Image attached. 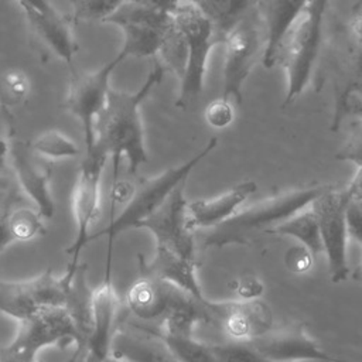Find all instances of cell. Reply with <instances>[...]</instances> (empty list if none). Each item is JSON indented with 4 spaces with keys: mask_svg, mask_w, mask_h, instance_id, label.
<instances>
[{
    "mask_svg": "<svg viewBox=\"0 0 362 362\" xmlns=\"http://www.w3.org/2000/svg\"><path fill=\"white\" fill-rule=\"evenodd\" d=\"M164 74V66L156 61L137 90L122 92L110 88L106 103L96 117L93 147L113 160V184L117 181L119 163L123 157L127 160L130 174H136L148 160L140 106L161 82Z\"/></svg>",
    "mask_w": 362,
    "mask_h": 362,
    "instance_id": "6da1fadb",
    "label": "cell"
},
{
    "mask_svg": "<svg viewBox=\"0 0 362 362\" xmlns=\"http://www.w3.org/2000/svg\"><path fill=\"white\" fill-rule=\"evenodd\" d=\"M328 3L329 0H308L279 42L273 66L280 65L286 72L287 89L283 106L298 98L311 81L322 47Z\"/></svg>",
    "mask_w": 362,
    "mask_h": 362,
    "instance_id": "7a4b0ae2",
    "label": "cell"
},
{
    "mask_svg": "<svg viewBox=\"0 0 362 362\" xmlns=\"http://www.w3.org/2000/svg\"><path fill=\"white\" fill-rule=\"evenodd\" d=\"M327 187L293 188L269 197L249 208L238 211L223 223L212 228L204 239L205 246L223 247L246 245L259 233H267L294 214L310 206Z\"/></svg>",
    "mask_w": 362,
    "mask_h": 362,
    "instance_id": "3957f363",
    "label": "cell"
},
{
    "mask_svg": "<svg viewBox=\"0 0 362 362\" xmlns=\"http://www.w3.org/2000/svg\"><path fill=\"white\" fill-rule=\"evenodd\" d=\"M216 144H218V139L211 137L206 141V144L195 156H192L188 161L182 163L181 165L171 167L151 178H141L140 182L134 185V189L129 201L123 205V209L120 211V214L112 218L109 225L105 229L96 233H92L90 240L98 239L102 235L107 236V242H109L107 255H112V243L115 238L127 229L139 228V225L147 216H150L181 182L187 181L191 171L208 154L212 153Z\"/></svg>",
    "mask_w": 362,
    "mask_h": 362,
    "instance_id": "277c9868",
    "label": "cell"
},
{
    "mask_svg": "<svg viewBox=\"0 0 362 362\" xmlns=\"http://www.w3.org/2000/svg\"><path fill=\"white\" fill-rule=\"evenodd\" d=\"M173 18L188 48L187 68L180 79V95L175 102L177 107L185 109L202 93L209 54L215 45L223 42V37L195 3L181 0Z\"/></svg>",
    "mask_w": 362,
    "mask_h": 362,
    "instance_id": "5b68a950",
    "label": "cell"
},
{
    "mask_svg": "<svg viewBox=\"0 0 362 362\" xmlns=\"http://www.w3.org/2000/svg\"><path fill=\"white\" fill-rule=\"evenodd\" d=\"M66 342L79 344L76 324L66 307L37 308L28 317L18 321L14 339L0 346V355L16 361H30L47 346Z\"/></svg>",
    "mask_w": 362,
    "mask_h": 362,
    "instance_id": "8992f818",
    "label": "cell"
},
{
    "mask_svg": "<svg viewBox=\"0 0 362 362\" xmlns=\"http://www.w3.org/2000/svg\"><path fill=\"white\" fill-rule=\"evenodd\" d=\"M222 45L225 64L221 98L242 105L243 85L264 47V27L257 7L225 35Z\"/></svg>",
    "mask_w": 362,
    "mask_h": 362,
    "instance_id": "52a82bcc",
    "label": "cell"
},
{
    "mask_svg": "<svg viewBox=\"0 0 362 362\" xmlns=\"http://www.w3.org/2000/svg\"><path fill=\"white\" fill-rule=\"evenodd\" d=\"M109 157L96 147L85 151V157L78 170L76 181L72 188L71 206L75 222V239L68 252L72 253L69 266L79 263V253L90 242L92 228L100 214L102 177Z\"/></svg>",
    "mask_w": 362,
    "mask_h": 362,
    "instance_id": "ba28073f",
    "label": "cell"
},
{
    "mask_svg": "<svg viewBox=\"0 0 362 362\" xmlns=\"http://www.w3.org/2000/svg\"><path fill=\"white\" fill-rule=\"evenodd\" d=\"M124 59V55L117 52L115 58L93 72H78L71 66L65 109L81 122L86 151L95 144V122L106 103L110 76Z\"/></svg>",
    "mask_w": 362,
    "mask_h": 362,
    "instance_id": "9c48e42d",
    "label": "cell"
},
{
    "mask_svg": "<svg viewBox=\"0 0 362 362\" xmlns=\"http://www.w3.org/2000/svg\"><path fill=\"white\" fill-rule=\"evenodd\" d=\"M345 189H332L327 187L310 205L314 211L322 242V253L327 256L329 279L338 284L348 279V230L345 211L348 205Z\"/></svg>",
    "mask_w": 362,
    "mask_h": 362,
    "instance_id": "30bf717a",
    "label": "cell"
},
{
    "mask_svg": "<svg viewBox=\"0 0 362 362\" xmlns=\"http://www.w3.org/2000/svg\"><path fill=\"white\" fill-rule=\"evenodd\" d=\"M105 23L117 25L123 33L120 54L124 58L156 57L167 31L173 27V14L126 1Z\"/></svg>",
    "mask_w": 362,
    "mask_h": 362,
    "instance_id": "8fae6325",
    "label": "cell"
},
{
    "mask_svg": "<svg viewBox=\"0 0 362 362\" xmlns=\"http://www.w3.org/2000/svg\"><path fill=\"white\" fill-rule=\"evenodd\" d=\"M185 182L187 181L181 182L139 228L151 232L156 239V246L165 247L185 259L195 260V243L187 216L188 201L185 198Z\"/></svg>",
    "mask_w": 362,
    "mask_h": 362,
    "instance_id": "7c38bea8",
    "label": "cell"
},
{
    "mask_svg": "<svg viewBox=\"0 0 362 362\" xmlns=\"http://www.w3.org/2000/svg\"><path fill=\"white\" fill-rule=\"evenodd\" d=\"M110 257L112 255H107L105 280L92 288L89 297V335L85 351L92 362H103L107 358L112 338L119 327L120 298L110 279Z\"/></svg>",
    "mask_w": 362,
    "mask_h": 362,
    "instance_id": "4fadbf2b",
    "label": "cell"
},
{
    "mask_svg": "<svg viewBox=\"0 0 362 362\" xmlns=\"http://www.w3.org/2000/svg\"><path fill=\"white\" fill-rule=\"evenodd\" d=\"M247 342L272 362H352L325 351L308 335L303 322H294L277 331H267Z\"/></svg>",
    "mask_w": 362,
    "mask_h": 362,
    "instance_id": "5bb4252c",
    "label": "cell"
},
{
    "mask_svg": "<svg viewBox=\"0 0 362 362\" xmlns=\"http://www.w3.org/2000/svg\"><path fill=\"white\" fill-rule=\"evenodd\" d=\"M208 322L219 325L230 341H252L272 327V311L264 301H211L206 300Z\"/></svg>",
    "mask_w": 362,
    "mask_h": 362,
    "instance_id": "9a60e30c",
    "label": "cell"
},
{
    "mask_svg": "<svg viewBox=\"0 0 362 362\" xmlns=\"http://www.w3.org/2000/svg\"><path fill=\"white\" fill-rule=\"evenodd\" d=\"M8 161L18 187L34 202L44 219L52 218L55 202L49 189L51 168L42 165L34 153L31 143L20 139H10Z\"/></svg>",
    "mask_w": 362,
    "mask_h": 362,
    "instance_id": "2e32d148",
    "label": "cell"
},
{
    "mask_svg": "<svg viewBox=\"0 0 362 362\" xmlns=\"http://www.w3.org/2000/svg\"><path fill=\"white\" fill-rule=\"evenodd\" d=\"M257 191V184L252 180L242 181L228 191L208 199H195L187 205L188 226L194 232L201 228H215L230 216H233L239 206Z\"/></svg>",
    "mask_w": 362,
    "mask_h": 362,
    "instance_id": "e0dca14e",
    "label": "cell"
},
{
    "mask_svg": "<svg viewBox=\"0 0 362 362\" xmlns=\"http://www.w3.org/2000/svg\"><path fill=\"white\" fill-rule=\"evenodd\" d=\"M109 355L126 362H180L158 332L140 327H117Z\"/></svg>",
    "mask_w": 362,
    "mask_h": 362,
    "instance_id": "ac0fdd59",
    "label": "cell"
},
{
    "mask_svg": "<svg viewBox=\"0 0 362 362\" xmlns=\"http://www.w3.org/2000/svg\"><path fill=\"white\" fill-rule=\"evenodd\" d=\"M140 274L153 276L161 281L170 283L198 300H205L198 276L197 262L185 259L165 247L156 246V253L150 262H146L143 256H139Z\"/></svg>",
    "mask_w": 362,
    "mask_h": 362,
    "instance_id": "d6986e66",
    "label": "cell"
},
{
    "mask_svg": "<svg viewBox=\"0 0 362 362\" xmlns=\"http://www.w3.org/2000/svg\"><path fill=\"white\" fill-rule=\"evenodd\" d=\"M25 20L34 33L55 55L66 64H72V58L78 51L71 30V18L64 17L58 11L42 13L33 7H21Z\"/></svg>",
    "mask_w": 362,
    "mask_h": 362,
    "instance_id": "ffe728a7",
    "label": "cell"
},
{
    "mask_svg": "<svg viewBox=\"0 0 362 362\" xmlns=\"http://www.w3.org/2000/svg\"><path fill=\"white\" fill-rule=\"evenodd\" d=\"M307 3L308 0H257V8L264 27L262 62L266 68L273 66L274 54L281 37Z\"/></svg>",
    "mask_w": 362,
    "mask_h": 362,
    "instance_id": "44dd1931",
    "label": "cell"
},
{
    "mask_svg": "<svg viewBox=\"0 0 362 362\" xmlns=\"http://www.w3.org/2000/svg\"><path fill=\"white\" fill-rule=\"evenodd\" d=\"M206 300H198L189 293L170 284L168 307L158 334L168 337H191L198 322H208Z\"/></svg>",
    "mask_w": 362,
    "mask_h": 362,
    "instance_id": "7402d4cb",
    "label": "cell"
},
{
    "mask_svg": "<svg viewBox=\"0 0 362 362\" xmlns=\"http://www.w3.org/2000/svg\"><path fill=\"white\" fill-rule=\"evenodd\" d=\"M170 283L148 274H140L127 288L124 303L129 311L141 321H154L165 315Z\"/></svg>",
    "mask_w": 362,
    "mask_h": 362,
    "instance_id": "603a6c76",
    "label": "cell"
},
{
    "mask_svg": "<svg viewBox=\"0 0 362 362\" xmlns=\"http://www.w3.org/2000/svg\"><path fill=\"white\" fill-rule=\"evenodd\" d=\"M78 264L68 266L65 274L59 277H57L51 270H47L30 280L21 281L33 308L37 310L45 307H65L71 281Z\"/></svg>",
    "mask_w": 362,
    "mask_h": 362,
    "instance_id": "cb8c5ba5",
    "label": "cell"
},
{
    "mask_svg": "<svg viewBox=\"0 0 362 362\" xmlns=\"http://www.w3.org/2000/svg\"><path fill=\"white\" fill-rule=\"evenodd\" d=\"M267 233L270 235H280V236H291L300 242L314 257L322 253V242L320 235L318 219L311 209L307 206L300 212L294 214Z\"/></svg>",
    "mask_w": 362,
    "mask_h": 362,
    "instance_id": "d4e9b609",
    "label": "cell"
},
{
    "mask_svg": "<svg viewBox=\"0 0 362 362\" xmlns=\"http://www.w3.org/2000/svg\"><path fill=\"white\" fill-rule=\"evenodd\" d=\"M197 6L225 38L236 24L257 7V0H201Z\"/></svg>",
    "mask_w": 362,
    "mask_h": 362,
    "instance_id": "484cf974",
    "label": "cell"
},
{
    "mask_svg": "<svg viewBox=\"0 0 362 362\" xmlns=\"http://www.w3.org/2000/svg\"><path fill=\"white\" fill-rule=\"evenodd\" d=\"M158 55L161 58V61L158 62L164 66L165 71H171L180 79L184 76L188 59V48L182 33L175 25V23L167 31Z\"/></svg>",
    "mask_w": 362,
    "mask_h": 362,
    "instance_id": "4316f807",
    "label": "cell"
},
{
    "mask_svg": "<svg viewBox=\"0 0 362 362\" xmlns=\"http://www.w3.org/2000/svg\"><path fill=\"white\" fill-rule=\"evenodd\" d=\"M42 216L31 208H10L7 223L14 242H30L45 232Z\"/></svg>",
    "mask_w": 362,
    "mask_h": 362,
    "instance_id": "83f0119b",
    "label": "cell"
},
{
    "mask_svg": "<svg viewBox=\"0 0 362 362\" xmlns=\"http://www.w3.org/2000/svg\"><path fill=\"white\" fill-rule=\"evenodd\" d=\"M180 362H218L212 345L191 337H168L158 334Z\"/></svg>",
    "mask_w": 362,
    "mask_h": 362,
    "instance_id": "f1b7e54d",
    "label": "cell"
},
{
    "mask_svg": "<svg viewBox=\"0 0 362 362\" xmlns=\"http://www.w3.org/2000/svg\"><path fill=\"white\" fill-rule=\"evenodd\" d=\"M31 147L35 154L49 158H74L79 156V147L76 143L59 130H48L40 134Z\"/></svg>",
    "mask_w": 362,
    "mask_h": 362,
    "instance_id": "f546056e",
    "label": "cell"
},
{
    "mask_svg": "<svg viewBox=\"0 0 362 362\" xmlns=\"http://www.w3.org/2000/svg\"><path fill=\"white\" fill-rule=\"evenodd\" d=\"M30 79L21 69H8L0 74V105L4 109L20 106L30 95Z\"/></svg>",
    "mask_w": 362,
    "mask_h": 362,
    "instance_id": "4dcf8cb0",
    "label": "cell"
},
{
    "mask_svg": "<svg viewBox=\"0 0 362 362\" xmlns=\"http://www.w3.org/2000/svg\"><path fill=\"white\" fill-rule=\"evenodd\" d=\"M33 311L21 281H6L0 279V313L21 321Z\"/></svg>",
    "mask_w": 362,
    "mask_h": 362,
    "instance_id": "1f68e13d",
    "label": "cell"
},
{
    "mask_svg": "<svg viewBox=\"0 0 362 362\" xmlns=\"http://www.w3.org/2000/svg\"><path fill=\"white\" fill-rule=\"evenodd\" d=\"M127 0H69L72 21H106Z\"/></svg>",
    "mask_w": 362,
    "mask_h": 362,
    "instance_id": "d6a6232c",
    "label": "cell"
},
{
    "mask_svg": "<svg viewBox=\"0 0 362 362\" xmlns=\"http://www.w3.org/2000/svg\"><path fill=\"white\" fill-rule=\"evenodd\" d=\"M218 362H272L255 349L247 341H229L226 344L212 345Z\"/></svg>",
    "mask_w": 362,
    "mask_h": 362,
    "instance_id": "836d02e7",
    "label": "cell"
},
{
    "mask_svg": "<svg viewBox=\"0 0 362 362\" xmlns=\"http://www.w3.org/2000/svg\"><path fill=\"white\" fill-rule=\"evenodd\" d=\"M204 119L206 124L212 129L221 130L228 127L235 119V109L230 100L218 98L206 105L204 112Z\"/></svg>",
    "mask_w": 362,
    "mask_h": 362,
    "instance_id": "e575fe53",
    "label": "cell"
},
{
    "mask_svg": "<svg viewBox=\"0 0 362 362\" xmlns=\"http://www.w3.org/2000/svg\"><path fill=\"white\" fill-rule=\"evenodd\" d=\"M335 158L362 167V120H358L356 127L352 130L344 147L337 153Z\"/></svg>",
    "mask_w": 362,
    "mask_h": 362,
    "instance_id": "d590c367",
    "label": "cell"
},
{
    "mask_svg": "<svg viewBox=\"0 0 362 362\" xmlns=\"http://www.w3.org/2000/svg\"><path fill=\"white\" fill-rule=\"evenodd\" d=\"M348 238H352L362 246V204L356 201H348L345 211Z\"/></svg>",
    "mask_w": 362,
    "mask_h": 362,
    "instance_id": "8d00e7d4",
    "label": "cell"
},
{
    "mask_svg": "<svg viewBox=\"0 0 362 362\" xmlns=\"http://www.w3.org/2000/svg\"><path fill=\"white\" fill-rule=\"evenodd\" d=\"M314 256L304 247V246H294L293 249L287 250L284 256V262L288 270L294 273H304L313 264Z\"/></svg>",
    "mask_w": 362,
    "mask_h": 362,
    "instance_id": "74e56055",
    "label": "cell"
},
{
    "mask_svg": "<svg viewBox=\"0 0 362 362\" xmlns=\"http://www.w3.org/2000/svg\"><path fill=\"white\" fill-rule=\"evenodd\" d=\"M8 117L7 109L0 105V171H6L7 161H8V150H10V139L11 134L8 133V126L6 119Z\"/></svg>",
    "mask_w": 362,
    "mask_h": 362,
    "instance_id": "f35d334b",
    "label": "cell"
},
{
    "mask_svg": "<svg viewBox=\"0 0 362 362\" xmlns=\"http://www.w3.org/2000/svg\"><path fill=\"white\" fill-rule=\"evenodd\" d=\"M127 1L139 4L146 8L168 13V14H173L177 10L178 4L181 3V0H127Z\"/></svg>",
    "mask_w": 362,
    "mask_h": 362,
    "instance_id": "ab89813d",
    "label": "cell"
},
{
    "mask_svg": "<svg viewBox=\"0 0 362 362\" xmlns=\"http://www.w3.org/2000/svg\"><path fill=\"white\" fill-rule=\"evenodd\" d=\"M8 211H10V206H0V252L4 250L8 245L14 243L8 230V223H7Z\"/></svg>",
    "mask_w": 362,
    "mask_h": 362,
    "instance_id": "60d3db41",
    "label": "cell"
},
{
    "mask_svg": "<svg viewBox=\"0 0 362 362\" xmlns=\"http://www.w3.org/2000/svg\"><path fill=\"white\" fill-rule=\"evenodd\" d=\"M345 192L351 201L362 204V167H356V173L345 188Z\"/></svg>",
    "mask_w": 362,
    "mask_h": 362,
    "instance_id": "b9f144b4",
    "label": "cell"
},
{
    "mask_svg": "<svg viewBox=\"0 0 362 362\" xmlns=\"http://www.w3.org/2000/svg\"><path fill=\"white\" fill-rule=\"evenodd\" d=\"M348 37L356 45L362 47V13L356 14L348 24Z\"/></svg>",
    "mask_w": 362,
    "mask_h": 362,
    "instance_id": "7bdbcfd3",
    "label": "cell"
},
{
    "mask_svg": "<svg viewBox=\"0 0 362 362\" xmlns=\"http://www.w3.org/2000/svg\"><path fill=\"white\" fill-rule=\"evenodd\" d=\"M20 7H33L35 10H40L42 13H54L57 11L55 7L49 0H17Z\"/></svg>",
    "mask_w": 362,
    "mask_h": 362,
    "instance_id": "ee69618b",
    "label": "cell"
},
{
    "mask_svg": "<svg viewBox=\"0 0 362 362\" xmlns=\"http://www.w3.org/2000/svg\"><path fill=\"white\" fill-rule=\"evenodd\" d=\"M345 115H354L362 120V99L358 96H351L344 109V116Z\"/></svg>",
    "mask_w": 362,
    "mask_h": 362,
    "instance_id": "f6af8a7d",
    "label": "cell"
},
{
    "mask_svg": "<svg viewBox=\"0 0 362 362\" xmlns=\"http://www.w3.org/2000/svg\"><path fill=\"white\" fill-rule=\"evenodd\" d=\"M8 194H10V180L6 171H0V206H8L6 205Z\"/></svg>",
    "mask_w": 362,
    "mask_h": 362,
    "instance_id": "bcb514c9",
    "label": "cell"
},
{
    "mask_svg": "<svg viewBox=\"0 0 362 362\" xmlns=\"http://www.w3.org/2000/svg\"><path fill=\"white\" fill-rule=\"evenodd\" d=\"M0 362H41V361L38 359V356H37V358H33V359H30V361H16V359H10V358H7V356L0 355Z\"/></svg>",
    "mask_w": 362,
    "mask_h": 362,
    "instance_id": "7dc6e473",
    "label": "cell"
},
{
    "mask_svg": "<svg viewBox=\"0 0 362 362\" xmlns=\"http://www.w3.org/2000/svg\"><path fill=\"white\" fill-rule=\"evenodd\" d=\"M103 362H126V361L119 359V358H115V356H112V355H107V358H106Z\"/></svg>",
    "mask_w": 362,
    "mask_h": 362,
    "instance_id": "c3c4849f",
    "label": "cell"
},
{
    "mask_svg": "<svg viewBox=\"0 0 362 362\" xmlns=\"http://www.w3.org/2000/svg\"><path fill=\"white\" fill-rule=\"evenodd\" d=\"M187 1H191V3H195V4H198L201 0H187Z\"/></svg>",
    "mask_w": 362,
    "mask_h": 362,
    "instance_id": "681fc988",
    "label": "cell"
}]
</instances>
